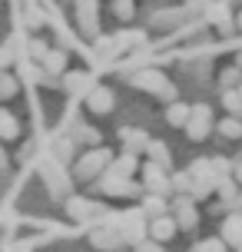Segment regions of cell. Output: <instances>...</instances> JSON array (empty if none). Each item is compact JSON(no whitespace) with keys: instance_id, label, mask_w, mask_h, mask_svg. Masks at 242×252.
Returning <instances> with one entry per match:
<instances>
[{"instance_id":"cell-25","label":"cell","mask_w":242,"mask_h":252,"mask_svg":"<svg viewBox=\"0 0 242 252\" xmlns=\"http://www.w3.org/2000/svg\"><path fill=\"white\" fill-rule=\"evenodd\" d=\"M20 93V76L10 70H0V103H10Z\"/></svg>"},{"instance_id":"cell-38","label":"cell","mask_w":242,"mask_h":252,"mask_svg":"<svg viewBox=\"0 0 242 252\" xmlns=\"http://www.w3.org/2000/svg\"><path fill=\"white\" fill-rule=\"evenodd\" d=\"M192 252H229V246L219 239V236H212V239H203V242H196V249Z\"/></svg>"},{"instance_id":"cell-30","label":"cell","mask_w":242,"mask_h":252,"mask_svg":"<svg viewBox=\"0 0 242 252\" xmlns=\"http://www.w3.org/2000/svg\"><path fill=\"white\" fill-rule=\"evenodd\" d=\"M110 13H113L116 20L129 24L136 17V0H110Z\"/></svg>"},{"instance_id":"cell-12","label":"cell","mask_w":242,"mask_h":252,"mask_svg":"<svg viewBox=\"0 0 242 252\" xmlns=\"http://www.w3.org/2000/svg\"><path fill=\"white\" fill-rule=\"evenodd\" d=\"M73 13H77V27L83 37H96L100 30V13H96V0H73Z\"/></svg>"},{"instance_id":"cell-20","label":"cell","mask_w":242,"mask_h":252,"mask_svg":"<svg viewBox=\"0 0 242 252\" xmlns=\"http://www.w3.org/2000/svg\"><path fill=\"white\" fill-rule=\"evenodd\" d=\"M120 143H123V150L126 153H146V143H150V136L143 133V129H136V126H123L120 129Z\"/></svg>"},{"instance_id":"cell-22","label":"cell","mask_w":242,"mask_h":252,"mask_svg":"<svg viewBox=\"0 0 242 252\" xmlns=\"http://www.w3.org/2000/svg\"><path fill=\"white\" fill-rule=\"evenodd\" d=\"M70 136H73V143H77V146H87V150L103 143V133L96 129V126H90V123H77L73 129H70Z\"/></svg>"},{"instance_id":"cell-47","label":"cell","mask_w":242,"mask_h":252,"mask_svg":"<svg viewBox=\"0 0 242 252\" xmlns=\"http://www.w3.org/2000/svg\"><path fill=\"white\" fill-rule=\"evenodd\" d=\"M236 90H239V93H242V83H239V87H236Z\"/></svg>"},{"instance_id":"cell-28","label":"cell","mask_w":242,"mask_h":252,"mask_svg":"<svg viewBox=\"0 0 242 252\" xmlns=\"http://www.w3.org/2000/svg\"><path fill=\"white\" fill-rule=\"evenodd\" d=\"M146 156H150L153 163L166 166V169L173 166V153H169V146H166L163 139H150V143H146Z\"/></svg>"},{"instance_id":"cell-9","label":"cell","mask_w":242,"mask_h":252,"mask_svg":"<svg viewBox=\"0 0 242 252\" xmlns=\"http://www.w3.org/2000/svg\"><path fill=\"white\" fill-rule=\"evenodd\" d=\"M173 219H176V226L182 232H192V229L199 226V209H196V199H192L189 192H179L176 199H173Z\"/></svg>"},{"instance_id":"cell-17","label":"cell","mask_w":242,"mask_h":252,"mask_svg":"<svg viewBox=\"0 0 242 252\" xmlns=\"http://www.w3.org/2000/svg\"><path fill=\"white\" fill-rule=\"evenodd\" d=\"M176 232H179V226H176V219H173L169 213H166V216H156V219H150V226H146V236H150V239H156V242H163V246L173 239Z\"/></svg>"},{"instance_id":"cell-26","label":"cell","mask_w":242,"mask_h":252,"mask_svg":"<svg viewBox=\"0 0 242 252\" xmlns=\"http://www.w3.org/2000/svg\"><path fill=\"white\" fill-rule=\"evenodd\" d=\"M239 183H236V179L232 176H219L216 179V192H219V199L226 202V206H236V199H239Z\"/></svg>"},{"instance_id":"cell-29","label":"cell","mask_w":242,"mask_h":252,"mask_svg":"<svg viewBox=\"0 0 242 252\" xmlns=\"http://www.w3.org/2000/svg\"><path fill=\"white\" fill-rule=\"evenodd\" d=\"M192 179H209V183H216L219 173H216V166H212V159H196V163L186 169Z\"/></svg>"},{"instance_id":"cell-44","label":"cell","mask_w":242,"mask_h":252,"mask_svg":"<svg viewBox=\"0 0 242 252\" xmlns=\"http://www.w3.org/2000/svg\"><path fill=\"white\" fill-rule=\"evenodd\" d=\"M232 20H236V30H239V33H242V10L236 13V17H232Z\"/></svg>"},{"instance_id":"cell-43","label":"cell","mask_w":242,"mask_h":252,"mask_svg":"<svg viewBox=\"0 0 242 252\" xmlns=\"http://www.w3.org/2000/svg\"><path fill=\"white\" fill-rule=\"evenodd\" d=\"M232 179L242 186V159H239V163H232Z\"/></svg>"},{"instance_id":"cell-33","label":"cell","mask_w":242,"mask_h":252,"mask_svg":"<svg viewBox=\"0 0 242 252\" xmlns=\"http://www.w3.org/2000/svg\"><path fill=\"white\" fill-rule=\"evenodd\" d=\"M242 83V66H226L219 70V87L222 90H236Z\"/></svg>"},{"instance_id":"cell-19","label":"cell","mask_w":242,"mask_h":252,"mask_svg":"<svg viewBox=\"0 0 242 252\" xmlns=\"http://www.w3.org/2000/svg\"><path fill=\"white\" fill-rule=\"evenodd\" d=\"M50 156H53V159H60L63 166H70L73 159H77V143H73V136H70V133L57 136L50 143Z\"/></svg>"},{"instance_id":"cell-13","label":"cell","mask_w":242,"mask_h":252,"mask_svg":"<svg viewBox=\"0 0 242 252\" xmlns=\"http://www.w3.org/2000/svg\"><path fill=\"white\" fill-rule=\"evenodd\" d=\"M219 239L226 242L232 252H242V209H232L226 219H222V229H219Z\"/></svg>"},{"instance_id":"cell-15","label":"cell","mask_w":242,"mask_h":252,"mask_svg":"<svg viewBox=\"0 0 242 252\" xmlns=\"http://www.w3.org/2000/svg\"><path fill=\"white\" fill-rule=\"evenodd\" d=\"M90 87H93V76L87 70H66L60 76V90H63L66 96H87Z\"/></svg>"},{"instance_id":"cell-24","label":"cell","mask_w":242,"mask_h":252,"mask_svg":"<svg viewBox=\"0 0 242 252\" xmlns=\"http://www.w3.org/2000/svg\"><path fill=\"white\" fill-rule=\"evenodd\" d=\"M10 139H20V120L7 106H0V143H10Z\"/></svg>"},{"instance_id":"cell-23","label":"cell","mask_w":242,"mask_h":252,"mask_svg":"<svg viewBox=\"0 0 242 252\" xmlns=\"http://www.w3.org/2000/svg\"><path fill=\"white\" fill-rule=\"evenodd\" d=\"M140 209H143V216H146V219H156V216H166V213H169V199H166V196H159V192H146V196H143V202H140Z\"/></svg>"},{"instance_id":"cell-6","label":"cell","mask_w":242,"mask_h":252,"mask_svg":"<svg viewBox=\"0 0 242 252\" xmlns=\"http://www.w3.org/2000/svg\"><path fill=\"white\" fill-rule=\"evenodd\" d=\"M63 202H66V216L83 222V226H93V222H100L103 216H106V206L87 199V196H66Z\"/></svg>"},{"instance_id":"cell-42","label":"cell","mask_w":242,"mask_h":252,"mask_svg":"<svg viewBox=\"0 0 242 252\" xmlns=\"http://www.w3.org/2000/svg\"><path fill=\"white\" fill-rule=\"evenodd\" d=\"M10 169V156H7V150L0 146V173H7Z\"/></svg>"},{"instance_id":"cell-4","label":"cell","mask_w":242,"mask_h":252,"mask_svg":"<svg viewBox=\"0 0 242 252\" xmlns=\"http://www.w3.org/2000/svg\"><path fill=\"white\" fill-rule=\"evenodd\" d=\"M113 163V153L106 150V146H90L87 153H80L77 159H73V173L70 176L77 179V183H93V179H100L106 169Z\"/></svg>"},{"instance_id":"cell-2","label":"cell","mask_w":242,"mask_h":252,"mask_svg":"<svg viewBox=\"0 0 242 252\" xmlns=\"http://www.w3.org/2000/svg\"><path fill=\"white\" fill-rule=\"evenodd\" d=\"M37 173H40V183L43 189L50 192V199H66L70 196V186H73V176L66 173V166L60 159H53L50 153L37 159Z\"/></svg>"},{"instance_id":"cell-3","label":"cell","mask_w":242,"mask_h":252,"mask_svg":"<svg viewBox=\"0 0 242 252\" xmlns=\"http://www.w3.org/2000/svg\"><path fill=\"white\" fill-rule=\"evenodd\" d=\"M129 83L136 90H143V93L156 96V100H163V103L176 100V87H173V80H169L159 66H140L136 73H129Z\"/></svg>"},{"instance_id":"cell-14","label":"cell","mask_w":242,"mask_h":252,"mask_svg":"<svg viewBox=\"0 0 242 252\" xmlns=\"http://www.w3.org/2000/svg\"><path fill=\"white\" fill-rule=\"evenodd\" d=\"M143 43H146V33L143 30H120L110 37V47H113V57H126V53L140 50Z\"/></svg>"},{"instance_id":"cell-36","label":"cell","mask_w":242,"mask_h":252,"mask_svg":"<svg viewBox=\"0 0 242 252\" xmlns=\"http://www.w3.org/2000/svg\"><path fill=\"white\" fill-rule=\"evenodd\" d=\"M13 63H17V47H13V40H3L0 43V70H10Z\"/></svg>"},{"instance_id":"cell-10","label":"cell","mask_w":242,"mask_h":252,"mask_svg":"<svg viewBox=\"0 0 242 252\" xmlns=\"http://www.w3.org/2000/svg\"><path fill=\"white\" fill-rule=\"evenodd\" d=\"M140 173H143V189L146 192H159V196H169V169L159 163H153V159H146V163L140 166Z\"/></svg>"},{"instance_id":"cell-32","label":"cell","mask_w":242,"mask_h":252,"mask_svg":"<svg viewBox=\"0 0 242 252\" xmlns=\"http://www.w3.org/2000/svg\"><path fill=\"white\" fill-rule=\"evenodd\" d=\"M216 129L226 139H242V116H226V120H219Z\"/></svg>"},{"instance_id":"cell-41","label":"cell","mask_w":242,"mask_h":252,"mask_svg":"<svg viewBox=\"0 0 242 252\" xmlns=\"http://www.w3.org/2000/svg\"><path fill=\"white\" fill-rule=\"evenodd\" d=\"M212 166H216L219 176H232V163L226 159V156H216V159H212Z\"/></svg>"},{"instance_id":"cell-21","label":"cell","mask_w":242,"mask_h":252,"mask_svg":"<svg viewBox=\"0 0 242 252\" xmlns=\"http://www.w3.org/2000/svg\"><path fill=\"white\" fill-rule=\"evenodd\" d=\"M106 173H116V176H136V173H140V156H136V153H120V156H113V163H110V169H106Z\"/></svg>"},{"instance_id":"cell-8","label":"cell","mask_w":242,"mask_h":252,"mask_svg":"<svg viewBox=\"0 0 242 252\" xmlns=\"http://www.w3.org/2000/svg\"><path fill=\"white\" fill-rule=\"evenodd\" d=\"M90 246H93V249H100V252H120V249H126V242H123V236L116 232V226L103 222V219L90 226Z\"/></svg>"},{"instance_id":"cell-16","label":"cell","mask_w":242,"mask_h":252,"mask_svg":"<svg viewBox=\"0 0 242 252\" xmlns=\"http://www.w3.org/2000/svg\"><path fill=\"white\" fill-rule=\"evenodd\" d=\"M186 20H189V10H186V7H173V10L150 13V27H153V30H173V27L186 24Z\"/></svg>"},{"instance_id":"cell-35","label":"cell","mask_w":242,"mask_h":252,"mask_svg":"<svg viewBox=\"0 0 242 252\" xmlns=\"http://www.w3.org/2000/svg\"><path fill=\"white\" fill-rule=\"evenodd\" d=\"M47 50H50V43H47V40H27V57H30V60L33 63H40L43 60V57H47Z\"/></svg>"},{"instance_id":"cell-5","label":"cell","mask_w":242,"mask_h":252,"mask_svg":"<svg viewBox=\"0 0 242 252\" xmlns=\"http://www.w3.org/2000/svg\"><path fill=\"white\" fill-rule=\"evenodd\" d=\"M96 189L110 199H133V196H143V186L133 183L129 176H116V173H103L96 179Z\"/></svg>"},{"instance_id":"cell-11","label":"cell","mask_w":242,"mask_h":252,"mask_svg":"<svg viewBox=\"0 0 242 252\" xmlns=\"http://www.w3.org/2000/svg\"><path fill=\"white\" fill-rule=\"evenodd\" d=\"M83 103H87V110L93 116H106V113H113V106H116V93L110 87H103V83H93L90 93L83 96Z\"/></svg>"},{"instance_id":"cell-7","label":"cell","mask_w":242,"mask_h":252,"mask_svg":"<svg viewBox=\"0 0 242 252\" xmlns=\"http://www.w3.org/2000/svg\"><path fill=\"white\" fill-rule=\"evenodd\" d=\"M186 136L192 143H203L209 133H212V106H206V103H196L189 110V120H186Z\"/></svg>"},{"instance_id":"cell-37","label":"cell","mask_w":242,"mask_h":252,"mask_svg":"<svg viewBox=\"0 0 242 252\" xmlns=\"http://www.w3.org/2000/svg\"><path fill=\"white\" fill-rule=\"evenodd\" d=\"M37 249V239H7L0 246V252H33Z\"/></svg>"},{"instance_id":"cell-18","label":"cell","mask_w":242,"mask_h":252,"mask_svg":"<svg viewBox=\"0 0 242 252\" xmlns=\"http://www.w3.org/2000/svg\"><path fill=\"white\" fill-rule=\"evenodd\" d=\"M66 63H70L66 50H60V47H50V50H47V57L40 60V66H43V73H47V76H63V73H66Z\"/></svg>"},{"instance_id":"cell-34","label":"cell","mask_w":242,"mask_h":252,"mask_svg":"<svg viewBox=\"0 0 242 252\" xmlns=\"http://www.w3.org/2000/svg\"><path fill=\"white\" fill-rule=\"evenodd\" d=\"M222 106L229 110V116H242V93L239 90H222Z\"/></svg>"},{"instance_id":"cell-31","label":"cell","mask_w":242,"mask_h":252,"mask_svg":"<svg viewBox=\"0 0 242 252\" xmlns=\"http://www.w3.org/2000/svg\"><path fill=\"white\" fill-rule=\"evenodd\" d=\"M47 24V13H43V7H37V3H30L24 10V27L30 30V33H37L40 27Z\"/></svg>"},{"instance_id":"cell-46","label":"cell","mask_w":242,"mask_h":252,"mask_svg":"<svg viewBox=\"0 0 242 252\" xmlns=\"http://www.w3.org/2000/svg\"><path fill=\"white\" fill-rule=\"evenodd\" d=\"M236 206H242V189H239V199H236Z\"/></svg>"},{"instance_id":"cell-40","label":"cell","mask_w":242,"mask_h":252,"mask_svg":"<svg viewBox=\"0 0 242 252\" xmlns=\"http://www.w3.org/2000/svg\"><path fill=\"white\" fill-rule=\"evenodd\" d=\"M133 252H163V242H156V239H140L136 246H133Z\"/></svg>"},{"instance_id":"cell-45","label":"cell","mask_w":242,"mask_h":252,"mask_svg":"<svg viewBox=\"0 0 242 252\" xmlns=\"http://www.w3.org/2000/svg\"><path fill=\"white\" fill-rule=\"evenodd\" d=\"M236 66H242V47L236 50Z\"/></svg>"},{"instance_id":"cell-27","label":"cell","mask_w":242,"mask_h":252,"mask_svg":"<svg viewBox=\"0 0 242 252\" xmlns=\"http://www.w3.org/2000/svg\"><path fill=\"white\" fill-rule=\"evenodd\" d=\"M189 103H179V100H173L169 106H166V123L169 126H176V129H182L186 126V120H189Z\"/></svg>"},{"instance_id":"cell-39","label":"cell","mask_w":242,"mask_h":252,"mask_svg":"<svg viewBox=\"0 0 242 252\" xmlns=\"http://www.w3.org/2000/svg\"><path fill=\"white\" fill-rule=\"evenodd\" d=\"M189 183H192L189 173H169V186L176 192H189Z\"/></svg>"},{"instance_id":"cell-1","label":"cell","mask_w":242,"mask_h":252,"mask_svg":"<svg viewBox=\"0 0 242 252\" xmlns=\"http://www.w3.org/2000/svg\"><path fill=\"white\" fill-rule=\"evenodd\" d=\"M103 222L116 226V232L123 236V242H126V246H136L140 239H146V226H150V219L143 216L140 206H133V209H120V213L106 209Z\"/></svg>"}]
</instances>
